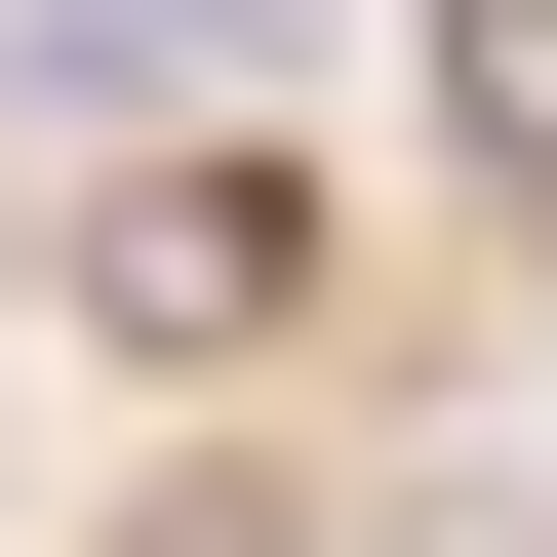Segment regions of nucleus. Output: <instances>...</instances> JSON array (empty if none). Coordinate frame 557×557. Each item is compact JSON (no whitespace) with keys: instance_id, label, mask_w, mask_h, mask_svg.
<instances>
[{"instance_id":"f03ea898","label":"nucleus","mask_w":557,"mask_h":557,"mask_svg":"<svg viewBox=\"0 0 557 557\" xmlns=\"http://www.w3.org/2000/svg\"><path fill=\"white\" fill-rule=\"evenodd\" d=\"M438 120H478L518 199H557V0H438Z\"/></svg>"},{"instance_id":"20e7f679","label":"nucleus","mask_w":557,"mask_h":557,"mask_svg":"<svg viewBox=\"0 0 557 557\" xmlns=\"http://www.w3.org/2000/svg\"><path fill=\"white\" fill-rule=\"evenodd\" d=\"M120 40H160V81H278V40H319V0H120Z\"/></svg>"},{"instance_id":"39448f33","label":"nucleus","mask_w":557,"mask_h":557,"mask_svg":"<svg viewBox=\"0 0 557 557\" xmlns=\"http://www.w3.org/2000/svg\"><path fill=\"white\" fill-rule=\"evenodd\" d=\"M398 557H557V478H398Z\"/></svg>"},{"instance_id":"7ed1b4c3","label":"nucleus","mask_w":557,"mask_h":557,"mask_svg":"<svg viewBox=\"0 0 557 557\" xmlns=\"http://www.w3.org/2000/svg\"><path fill=\"white\" fill-rule=\"evenodd\" d=\"M81 81H160V40H120V0H0V120H81Z\"/></svg>"},{"instance_id":"f257e3e1","label":"nucleus","mask_w":557,"mask_h":557,"mask_svg":"<svg viewBox=\"0 0 557 557\" xmlns=\"http://www.w3.org/2000/svg\"><path fill=\"white\" fill-rule=\"evenodd\" d=\"M278 278H319V160H120L81 319H120V359H278Z\"/></svg>"}]
</instances>
